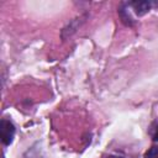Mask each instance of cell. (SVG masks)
<instances>
[{
	"mask_svg": "<svg viewBox=\"0 0 158 158\" xmlns=\"http://www.w3.org/2000/svg\"><path fill=\"white\" fill-rule=\"evenodd\" d=\"M149 135H151V137H152L153 141H158V118L151 125Z\"/></svg>",
	"mask_w": 158,
	"mask_h": 158,
	"instance_id": "3",
	"label": "cell"
},
{
	"mask_svg": "<svg viewBox=\"0 0 158 158\" xmlns=\"http://www.w3.org/2000/svg\"><path fill=\"white\" fill-rule=\"evenodd\" d=\"M0 135H1L2 143L4 144H10L14 139L15 126L7 120H1L0 121Z\"/></svg>",
	"mask_w": 158,
	"mask_h": 158,
	"instance_id": "1",
	"label": "cell"
},
{
	"mask_svg": "<svg viewBox=\"0 0 158 158\" xmlns=\"http://www.w3.org/2000/svg\"><path fill=\"white\" fill-rule=\"evenodd\" d=\"M136 12V15L138 16H143L144 14H147L151 7H152V2L147 1V0H137V1H132L128 4Z\"/></svg>",
	"mask_w": 158,
	"mask_h": 158,
	"instance_id": "2",
	"label": "cell"
},
{
	"mask_svg": "<svg viewBox=\"0 0 158 158\" xmlns=\"http://www.w3.org/2000/svg\"><path fill=\"white\" fill-rule=\"evenodd\" d=\"M144 158H158V146L151 147V148L147 151Z\"/></svg>",
	"mask_w": 158,
	"mask_h": 158,
	"instance_id": "4",
	"label": "cell"
}]
</instances>
